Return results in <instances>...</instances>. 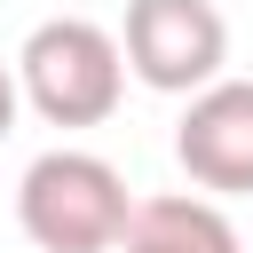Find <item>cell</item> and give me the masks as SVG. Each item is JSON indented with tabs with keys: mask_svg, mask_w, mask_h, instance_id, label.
Wrapping results in <instances>:
<instances>
[{
	"mask_svg": "<svg viewBox=\"0 0 253 253\" xmlns=\"http://www.w3.org/2000/svg\"><path fill=\"white\" fill-rule=\"evenodd\" d=\"M134 198H126V174L95 150H40L16 182V221L40 253H119V229H126Z\"/></svg>",
	"mask_w": 253,
	"mask_h": 253,
	"instance_id": "1",
	"label": "cell"
},
{
	"mask_svg": "<svg viewBox=\"0 0 253 253\" xmlns=\"http://www.w3.org/2000/svg\"><path fill=\"white\" fill-rule=\"evenodd\" d=\"M16 95L47 126H103L126 95V55L95 16H47L16 55Z\"/></svg>",
	"mask_w": 253,
	"mask_h": 253,
	"instance_id": "2",
	"label": "cell"
},
{
	"mask_svg": "<svg viewBox=\"0 0 253 253\" xmlns=\"http://www.w3.org/2000/svg\"><path fill=\"white\" fill-rule=\"evenodd\" d=\"M111 40L150 95H198L229 63V24L213 0H126V24Z\"/></svg>",
	"mask_w": 253,
	"mask_h": 253,
	"instance_id": "3",
	"label": "cell"
},
{
	"mask_svg": "<svg viewBox=\"0 0 253 253\" xmlns=\"http://www.w3.org/2000/svg\"><path fill=\"white\" fill-rule=\"evenodd\" d=\"M174 158L213 198L253 190V79H206L174 126Z\"/></svg>",
	"mask_w": 253,
	"mask_h": 253,
	"instance_id": "4",
	"label": "cell"
},
{
	"mask_svg": "<svg viewBox=\"0 0 253 253\" xmlns=\"http://www.w3.org/2000/svg\"><path fill=\"white\" fill-rule=\"evenodd\" d=\"M119 253H237V229L213 198H134Z\"/></svg>",
	"mask_w": 253,
	"mask_h": 253,
	"instance_id": "5",
	"label": "cell"
},
{
	"mask_svg": "<svg viewBox=\"0 0 253 253\" xmlns=\"http://www.w3.org/2000/svg\"><path fill=\"white\" fill-rule=\"evenodd\" d=\"M16 103H24V95H16V71H8V63H0V134H8V126H16Z\"/></svg>",
	"mask_w": 253,
	"mask_h": 253,
	"instance_id": "6",
	"label": "cell"
}]
</instances>
